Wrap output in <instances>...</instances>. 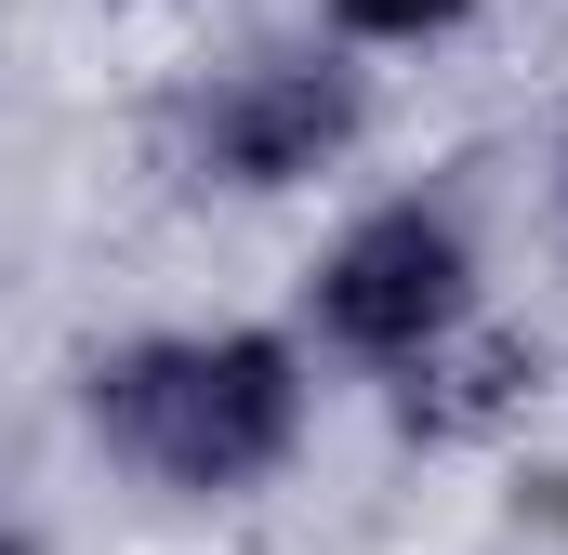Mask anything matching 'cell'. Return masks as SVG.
<instances>
[{"label": "cell", "instance_id": "3", "mask_svg": "<svg viewBox=\"0 0 568 555\" xmlns=\"http://www.w3.org/2000/svg\"><path fill=\"white\" fill-rule=\"evenodd\" d=\"M344 133H357V93L331 67H252V80H225L199 107V159L225 185H304Z\"/></svg>", "mask_w": 568, "mask_h": 555}, {"label": "cell", "instance_id": "1", "mask_svg": "<svg viewBox=\"0 0 568 555\" xmlns=\"http://www.w3.org/2000/svg\"><path fill=\"white\" fill-rule=\"evenodd\" d=\"M93 423L159 490H252L304 423V384H291V344H265V331H185V344L106 357Z\"/></svg>", "mask_w": 568, "mask_h": 555}, {"label": "cell", "instance_id": "2", "mask_svg": "<svg viewBox=\"0 0 568 555\" xmlns=\"http://www.w3.org/2000/svg\"><path fill=\"white\" fill-rule=\"evenodd\" d=\"M317 317L357 357H424L463 317V225L449 212H371L331 265H317Z\"/></svg>", "mask_w": 568, "mask_h": 555}, {"label": "cell", "instance_id": "4", "mask_svg": "<svg viewBox=\"0 0 568 555\" xmlns=\"http://www.w3.org/2000/svg\"><path fill=\"white\" fill-rule=\"evenodd\" d=\"M331 13H344L357 40H424V27H449V13H463V0H331Z\"/></svg>", "mask_w": 568, "mask_h": 555}]
</instances>
